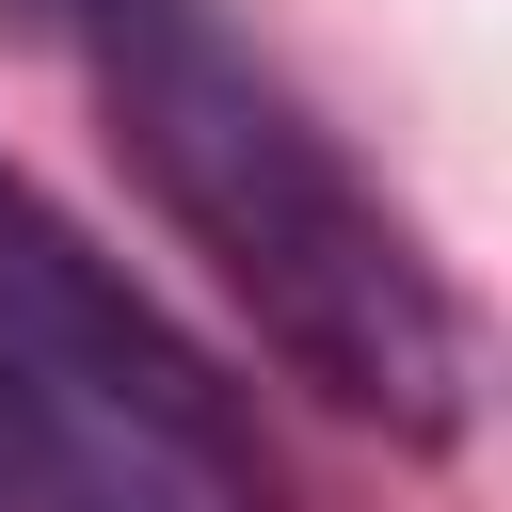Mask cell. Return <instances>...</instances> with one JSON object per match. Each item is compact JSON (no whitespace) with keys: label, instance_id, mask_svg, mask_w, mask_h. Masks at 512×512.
I'll use <instances>...</instances> for the list:
<instances>
[{"label":"cell","instance_id":"cell-3","mask_svg":"<svg viewBox=\"0 0 512 512\" xmlns=\"http://www.w3.org/2000/svg\"><path fill=\"white\" fill-rule=\"evenodd\" d=\"M0 16H32V32H48V16H64V0H0Z\"/></svg>","mask_w":512,"mask_h":512},{"label":"cell","instance_id":"cell-4","mask_svg":"<svg viewBox=\"0 0 512 512\" xmlns=\"http://www.w3.org/2000/svg\"><path fill=\"white\" fill-rule=\"evenodd\" d=\"M0 512H32V496H16V480H0Z\"/></svg>","mask_w":512,"mask_h":512},{"label":"cell","instance_id":"cell-2","mask_svg":"<svg viewBox=\"0 0 512 512\" xmlns=\"http://www.w3.org/2000/svg\"><path fill=\"white\" fill-rule=\"evenodd\" d=\"M0 480L32 512H288L240 384L0 160Z\"/></svg>","mask_w":512,"mask_h":512},{"label":"cell","instance_id":"cell-1","mask_svg":"<svg viewBox=\"0 0 512 512\" xmlns=\"http://www.w3.org/2000/svg\"><path fill=\"white\" fill-rule=\"evenodd\" d=\"M48 48H80L128 176L224 272V304L288 352V384H320L384 448H448L480 416V320H464V288L352 176V144L224 32V0H64Z\"/></svg>","mask_w":512,"mask_h":512}]
</instances>
